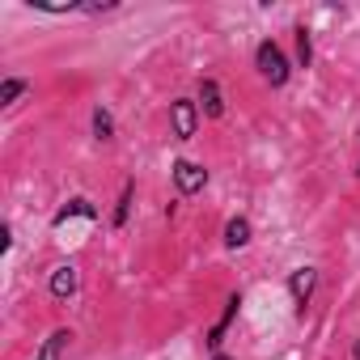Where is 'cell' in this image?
<instances>
[{"instance_id": "obj_11", "label": "cell", "mask_w": 360, "mask_h": 360, "mask_svg": "<svg viewBox=\"0 0 360 360\" xmlns=\"http://www.w3.org/2000/svg\"><path fill=\"white\" fill-rule=\"evenodd\" d=\"M26 89H30V81H26V77H5V81H0V106H5V110H9V106H18V98H22Z\"/></svg>"}, {"instance_id": "obj_1", "label": "cell", "mask_w": 360, "mask_h": 360, "mask_svg": "<svg viewBox=\"0 0 360 360\" xmlns=\"http://www.w3.org/2000/svg\"><path fill=\"white\" fill-rule=\"evenodd\" d=\"M255 68H259V77H263L271 89H284V85H288V77H292L288 56H284V51H280V43H271V39H263V43L255 47Z\"/></svg>"}, {"instance_id": "obj_7", "label": "cell", "mask_w": 360, "mask_h": 360, "mask_svg": "<svg viewBox=\"0 0 360 360\" xmlns=\"http://www.w3.org/2000/svg\"><path fill=\"white\" fill-rule=\"evenodd\" d=\"M200 110L208 119H225V94H221V81L217 77H204L200 81Z\"/></svg>"}, {"instance_id": "obj_17", "label": "cell", "mask_w": 360, "mask_h": 360, "mask_svg": "<svg viewBox=\"0 0 360 360\" xmlns=\"http://www.w3.org/2000/svg\"><path fill=\"white\" fill-rule=\"evenodd\" d=\"M212 360H229V356H225V352H217V356H212Z\"/></svg>"}, {"instance_id": "obj_2", "label": "cell", "mask_w": 360, "mask_h": 360, "mask_svg": "<svg viewBox=\"0 0 360 360\" xmlns=\"http://www.w3.org/2000/svg\"><path fill=\"white\" fill-rule=\"evenodd\" d=\"M200 102L191 98H174L169 102V127H174V140H195V127H200Z\"/></svg>"}, {"instance_id": "obj_13", "label": "cell", "mask_w": 360, "mask_h": 360, "mask_svg": "<svg viewBox=\"0 0 360 360\" xmlns=\"http://www.w3.org/2000/svg\"><path fill=\"white\" fill-rule=\"evenodd\" d=\"M131 200H136V183H123V191H119V208H115V229L127 225V217H131Z\"/></svg>"}, {"instance_id": "obj_15", "label": "cell", "mask_w": 360, "mask_h": 360, "mask_svg": "<svg viewBox=\"0 0 360 360\" xmlns=\"http://www.w3.org/2000/svg\"><path fill=\"white\" fill-rule=\"evenodd\" d=\"M13 246V229L9 225H0V250H9Z\"/></svg>"}, {"instance_id": "obj_6", "label": "cell", "mask_w": 360, "mask_h": 360, "mask_svg": "<svg viewBox=\"0 0 360 360\" xmlns=\"http://www.w3.org/2000/svg\"><path fill=\"white\" fill-rule=\"evenodd\" d=\"M238 309H242V292H229V297H225V314H221V318H217V326L208 330V352H212V356L221 352V343H225V330L233 326Z\"/></svg>"}, {"instance_id": "obj_3", "label": "cell", "mask_w": 360, "mask_h": 360, "mask_svg": "<svg viewBox=\"0 0 360 360\" xmlns=\"http://www.w3.org/2000/svg\"><path fill=\"white\" fill-rule=\"evenodd\" d=\"M174 187H178V195H195V191H204L208 187V169L200 165V161H174Z\"/></svg>"}, {"instance_id": "obj_10", "label": "cell", "mask_w": 360, "mask_h": 360, "mask_svg": "<svg viewBox=\"0 0 360 360\" xmlns=\"http://www.w3.org/2000/svg\"><path fill=\"white\" fill-rule=\"evenodd\" d=\"M225 246H229V250L250 246V221H246V217H233V221L225 225Z\"/></svg>"}, {"instance_id": "obj_18", "label": "cell", "mask_w": 360, "mask_h": 360, "mask_svg": "<svg viewBox=\"0 0 360 360\" xmlns=\"http://www.w3.org/2000/svg\"><path fill=\"white\" fill-rule=\"evenodd\" d=\"M356 174H360V165H356Z\"/></svg>"}, {"instance_id": "obj_4", "label": "cell", "mask_w": 360, "mask_h": 360, "mask_svg": "<svg viewBox=\"0 0 360 360\" xmlns=\"http://www.w3.org/2000/svg\"><path fill=\"white\" fill-rule=\"evenodd\" d=\"M314 288H318V271H314V267H297V271H288V297H292L297 314H305Z\"/></svg>"}, {"instance_id": "obj_9", "label": "cell", "mask_w": 360, "mask_h": 360, "mask_svg": "<svg viewBox=\"0 0 360 360\" xmlns=\"http://www.w3.org/2000/svg\"><path fill=\"white\" fill-rule=\"evenodd\" d=\"M68 343H72V330H68V326H60V330H51V335L43 339V347H39V356H34V360H64Z\"/></svg>"}, {"instance_id": "obj_14", "label": "cell", "mask_w": 360, "mask_h": 360, "mask_svg": "<svg viewBox=\"0 0 360 360\" xmlns=\"http://www.w3.org/2000/svg\"><path fill=\"white\" fill-rule=\"evenodd\" d=\"M292 34H297V64H301V68H309V64H314V39H309V30H305V26H297Z\"/></svg>"}, {"instance_id": "obj_16", "label": "cell", "mask_w": 360, "mask_h": 360, "mask_svg": "<svg viewBox=\"0 0 360 360\" xmlns=\"http://www.w3.org/2000/svg\"><path fill=\"white\" fill-rule=\"evenodd\" d=\"M352 360H360V339H356V343H352Z\"/></svg>"}, {"instance_id": "obj_12", "label": "cell", "mask_w": 360, "mask_h": 360, "mask_svg": "<svg viewBox=\"0 0 360 360\" xmlns=\"http://www.w3.org/2000/svg\"><path fill=\"white\" fill-rule=\"evenodd\" d=\"M94 140H98V144L115 140V115H110L106 106H94Z\"/></svg>"}, {"instance_id": "obj_8", "label": "cell", "mask_w": 360, "mask_h": 360, "mask_svg": "<svg viewBox=\"0 0 360 360\" xmlns=\"http://www.w3.org/2000/svg\"><path fill=\"white\" fill-rule=\"evenodd\" d=\"M72 217H81V221H98V208H94V204H89L85 195H72L68 204H60V212L51 217V225L60 229V225H68Z\"/></svg>"}, {"instance_id": "obj_5", "label": "cell", "mask_w": 360, "mask_h": 360, "mask_svg": "<svg viewBox=\"0 0 360 360\" xmlns=\"http://www.w3.org/2000/svg\"><path fill=\"white\" fill-rule=\"evenodd\" d=\"M47 288H51V297H56V301H68V297H77V288H81V271H77L72 263H60V267L51 271Z\"/></svg>"}]
</instances>
